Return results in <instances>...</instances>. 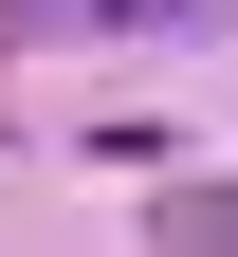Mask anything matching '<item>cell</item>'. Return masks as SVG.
<instances>
[{"label": "cell", "mask_w": 238, "mask_h": 257, "mask_svg": "<svg viewBox=\"0 0 238 257\" xmlns=\"http://www.w3.org/2000/svg\"><path fill=\"white\" fill-rule=\"evenodd\" d=\"M183 239H201V257H238V184H201V202H183Z\"/></svg>", "instance_id": "1"}]
</instances>
